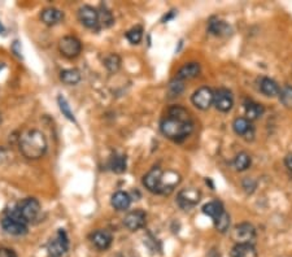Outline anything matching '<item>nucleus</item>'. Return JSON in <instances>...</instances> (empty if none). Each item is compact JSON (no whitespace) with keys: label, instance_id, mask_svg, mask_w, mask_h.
<instances>
[{"label":"nucleus","instance_id":"26","mask_svg":"<svg viewBox=\"0 0 292 257\" xmlns=\"http://www.w3.org/2000/svg\"><path fill=\"white\" fill-rule=\"evenodd\" d=\"M252 164V159L247 152H240L238 153L235 159H234V166L238 172H244L251 166Z\"/></svg>","mask_w":292,"mask_h":257},{"label":"nucleus","instance_id":"21","mask_svg":"<svg viewBox=\"0 0 292 257\" xmlns=\"http://www.w3.org/2000/svg\"><path fill=\"white\" fill-rule=\"evenodd\" d=\"M233 257H257V251L252 243H237L231 250Z\"/></svg>","mask_w":292,"mask_h":257},{"label":"nucleus","instance_id":"8","mask_svg":"<svg viewBox=\"0 0 292 257\" xmlns=\"http://www.w3.org/2000/svg\"><path fill=\"white\" fill-rule=\"evenodd\" d=\"M201 199V194L196 189H185L178 192L177 195V204L181 207L183 211H190L195 208L199 204Z\"/></svg>","mask_w":292,"mask_h":257},{"label":"nucleus","instance_id":"31","mask_svg":"<svg viewBox=\"0 0 292 257\" xmlns=\"http://www.w3.org/2000/svg\"><path fill=\"white\" fill-rule=\"evenodd\" d=\"M279 100L286 108L292 109V87L291 86H285L279 92Z\"/></svg>","mask_w":292,"mask_h":257},{"label":"nucleus","instance_id":"32","mask_svg":"<svg viewBox=\"0 0 292 257\" xmlns=\"http://www.w3.org/2000/svg\"><path fill=\"white\" fill-rule=\"evenodd\" d=\"M143 38V29L140 26H135L133 29H130L126 33V39L129 40L131 44H139L142 42Z\"/></svg>","mask_w":292,"mask_h":257},{"label":"nucleus","instance_id":"18","mask_svg":"<svg viewBox=\"0 0 292 257\" xmlns=\"http://www.w3.org/2000/svg\"><path fill=\"white\" fill-rule=\"evenodd\" d=\"M200 64L199 62H188L185 64L177 73V77L175 78L181 79V81L185 82L186 79H192L195 77H198L200 74Z\"/></svg>","mask_w":292,"mask_h":257},{"label":"nucleus","instance_id":"19","mask_svg":"<svg viewBox=\"0 0 292 257\" xmlns=\"http://www.w3.org/2000/svg\"><path fill=\"white\" fill-rule=\"evenodd\" d=\"M110 204L116 211H126L131 204V198L127 192L117 191L110 199Z\"/></svg>","mask_w":292,"mask_h":257},{"label":"nucleus","instance_id":"28","mask_svg":"<svg viewBox=\"0 0 292 257\" xmlns=\"http://www.w3.org/2000/svg\"><path fill=\"white\" fill-rule=\"evenodd\" d=\"M213 222L216 230H217L218 233H221V234H225V233H227L229 229H230V216H229V213H227L226 211H225L220 217L216 218Z\"/></svg>","mask_w":292,"mask_h":257},{"label":"nucleus","instance_id":"24","mask_svg":"<svg viewBox=\"0 0 292 257\" xmlns=\"http://www.w3.org/2000/svg\"><path fill=\"white\" fill-rule=\"evenodd\" d=\"M264 107L261 104H259V103H253V101H250L248 104L246 105V116H247V120L250 121H256L259 120L261 116L264 114Z\"/></svg>","mask_w":292,"mask_h":257},{"label":"nucleus","instance_id":"36","mask_svg":"<svg viewBox=\"0 0 292 257\" xmlns=\"http://www.w3.org/2000/svg\"><path fill=\"white\" fill-rule=\"evenodd\" d=\"M285 165L287 169L292 172V152L289 153V155L285 157Z\"/></svg>","mask_w":292,"mask_h":257},{"label":"nucleus","instance_id":"4","mask_svg":"<svg viewBox=\"0 0 292 257\" xmlns=\"http://www.w3.org/2000/svg\"><path fill=\"white\" fill-rule=\"evenodd\" d=\"M69 250L68 235L62 229L57 231L56 237L52 239L47 246V255L48 257H62Z\"/></svg>","mask_w":292,"mask_h":257},{"label":"nucleus","instance_id":"30","mask_svg":"<svg viewBox=\"0 0 292 257\" xmlns=\"http://www.w3.org/2000/svg\"><path fill=\"white\" fill-rule=\"evenodd\" d=\"M97 14H99V25L104 27H109L110 25H113V14L105 7H101L100 10H97Z\"/></svg>","mask_w":292,"mask_h":257},{"label":"nucleus","instance_id":"29","mask_svg":"<svg viewBox=\"0 0 292 257\" xmlns=\"http://www.w3.org/2000/svg\"><path fill=\"white\" fill-rule=\"evenodd\" d=\"M185 90V82L181 81L178 78H174L173 81H170L168 86V94L169 98H175V96H179V95L183 92Z\"/></svg>","mask_w":292,"mask_h":257},{"label":"nucleus","instance_id":"11","mask_svg":"<svg viewBox=\"0 0 292 257\" xmlns=\"http://www.w3.org/2000/svg\"><path fill=\"white\" fill-rule=\"evenodd\" d=\"M78 20L81 21L82 25H84L88 29H96L99 26L97 9H95L91 5H83V7L78 9Z\"/></svg>","mask_w":292,"mask_h":257},{"label":"nucleus","instance_id":"5","mask_svg":"<svg viewBox=\"0 0 292 257\" xmlns=\"http://www.w3.org/2000/svg\"><path fill=\"white\" fill-rule=\"evenodd\" d=\"M162 176L164 172L161 168L155 166L152 169L147 173L146 176L143 177V185L152 194H159V195H164V190H162Z\"/></svg>","mask_w":292,"mask_h":257},{"label":"nucleus","instance_id":"10","mask_svg":"<svg viewBox=\"0 0 292 257\" xmlns=\"http://www.w3.org/2000/svg\"><path fill=\"white\" fill-rule=\"evenodd\" d=\"M147 215L146 212L142 209H136V211L130 212L123 218V225L129 229L130 231H138L146 226Z\"/></svg>","mask_w":292,"mask_h":257},{"label":"nucleus","instance_id":"3","mask_svg":"<svg viewBox=\"0 0 292 257\" xmlns=\"http://www.w3.org/2000/svg\"><path fill=\"white\" fill-rule=\"evenodd\" d=\"M39 212H40V204L38 200L34 198H26L21 200L14 208L6 211V216L17 218L19 221L27 224L38 217Z\"/></svg>","mask_w":292,"mask_h":257},{"label":"nucleus","instance_id":"12","mask_svg":"<svg viewBox=\"0 0 292 257\" xmlns=\"http://www.w3.org/2000/svg\"><path fill=\"white\" fill-rule=\"evenodd\" d=\"M213 104L220 112H224V113L230 112L234 105L233 94L227 88H218L217 91L214 92Z\"/></svg>","mask_w":292,"mask_h":257},{"label":"nucleus","instance_id":"25","mask_svg":"<svg viewBox=\"0 0 292 257\" xmlns=\"http://www.w3.org/2000/svg\"><path fill=\"white\" fill-rule=\"evenodd\" d=\"M110 169L112 172L121 174L126 170V156L125 155H120V153H114L109 163Z\"/></svg>","mask_w":292,"mask_h":257},{"label":"nucleus","instance_id":"13","mask_svg":"<svg viewBox=\"0 0 292 257\" xmlns=\"http://www.w3.org/2000/svg\"><path fill=\"white\" fill-rule=\"evenodd\" d=\"M1 228L4 229L5 233L10 235H25L27 233V224L19 221L17 218L9 217V216H5V217L1 220Z\"/></svg>","mask_w":292,"mask_h":257},{"label":"nucleus","instance_id":"20","mask_svg":"<svg viewBox=\"0 0 292 257\" xmlns=\"http://www.w3.org/2000/svg\"><path fill=\"white\" fill-rule=\"evenodd\" d=\"M260 91L263 92L265 96L274 98V96L279 95L281 88H279L278 83H277L274 79L268 78V77H263V78L260 79Z\"/></svg>","mask_w":292,"mask_h":257},{"label":"nucleus","instance_id":"15","mask_svg":"<svg viewBox=\"0 0 292 257\" xmlns=\"http://www.w3.org/2000/svg\"><path fill=\"white\" fill-rule=\"evenodd\" d=\"M233 129L239 137H244L247 140L253 139V127L246 117H238L233 122Z\"/></svg>","mask_w":292,"mask_h":257},{"label":"nucleus","instance_id":"23","mask_svg":"<svg viewBox=\"0 0 292 257\" xmlns=\"http://www.w3.org/2000/svg\"><path fill=\"white\" fill-rule=\"evenodd\" d=\"M60 79L65 85H77L81 81V73L77 69H65L60 72Z\"/></svg>","mask_w":292,"mask_h":257},{"label":"nucleus","instance_id":"1","mask_svg":"<svg viewBox=\"0 0 292 257\" xmlns=\"http://www.w3.org/2000/svg\"><path fill=\"white\" fill-rule=\"evenodd\" d=\"M160 130L168 139L179 143L192 133L194 122L187 109L179 105H173L169 108L165 117L162 118Z\"/></svg>","mask_w":292,"mask_h":257},{"label":"nucleus","instance_id":"22","mask_svg":"<svg viewBox=\"0 0 292 257\" xmlns=\"http://www.w3.org/2000/svg\"><path fill=\"white\" fill-rule=\"evenodd\" d=\"M224 212H225L224 205H222L221 202H217V200L207 203V204L203 207V213H204L205 216H208V217H211L213 221L216 218L220 217Z\"/></svg>","mask_w":292,"mask_h":257},{"label":"nucleus","instance_id":"6","mask_svg":"<svg viewBox=\"0 0 292 257\" xmlns=\"http://www.w3.org/2000/svg\"><path fill=\"white\" fill-rule=\"evenodd\" d=\"M58 51L66 59H75L82 51L81 40L71 35L64 36L58 42Z\"/></svg>","mask_w":292,"mask_h":257},{"label":"nucleus","instance_id":"34","mask_svg":"<svg viewBox=\"0 0 292 257\" xmlns=\"http://www.w3.org/2000/svg\"><path fill=\"white\" fill-rule=\"evenodd\" d=\"M242 186H243L244 191H246L247 194H252V192L255 191V189H256L257 182L253 178H246L243 182H242Z\"/></svg>","mask_w":292,"mask_h":257},{"label":"nucleus","instance_id":"2","mask_svg":"<svg viewBox=\"0 0 292 257\" xmlns=\"http://www.w3.org/2000/svg\"><path fill=\"white\" fill-rule=\"evenodd\" d=\"M19 151L26 159L38 160L44 156L47 151V140L44 134L39 130H29L19 138Z\"/></svg>","mask_w":292,"mask_h":257},{"label":"nucleus","instance_id":"37","mask_svg":"<svg viewBox=\"0 0 292 257\" xmlns=\"http://www.w3.org/2000/svg\"><path fill=\"white\" fill-rule=\"evenodd\" d=\"M4 31H5V29H4V26H3V23L0 22V33L3 34V33H4Z\"/></svg>","mask_w":292,"mask_h":257},{"label":"nucleus","instance_id":"17","mask_svg":"<svg viewBox=\"0 0 292 257\" xmlns=\"http://www.w3.org/2000/svg\"><path fill=\"white\" fill-rule=\"evenodd\" d=\"M62 18H64V13L60 9H57V8H44L40 12V20H42L43 23L48 25V26H53V25L60 22Z\"/></svg>","mask_w":292,"mask_h":257},{"label":"nucleus","instance_id":"35","mask_svg":"<svg viewBox=\"0 0 292 257\" xmlns=\"http://www.w3.org/2000/svg\"><path fill=\"white\" fill-rule=\"evenodd\" d=\"M0 257H17L16 252L10 248L1 247L0 248Z\"/></svg>","mask_w":292,"mask_h":257},{"label":"nucleus","instance_id":"27","mask_svg":"<svg viewBox=\"0 0 292 257\" xmlns=\"http://www.w3.org/2000/svg\"><path fill=\"white\" fill-rule=\"evenodd\" d=\"M104 66L110 73L118 72V69L121 68V57L117 53H109L104 59Z\"/></svg>","mask_w":292,"mask_h":257},{"label":"nucleus","instance_id":"38","mask_svg":"<svg viewBox=\"0 0 292 257\" xmlns=\"http://www.w3.org/2000/svg\"><path fill=\"white\" fill-rule=\"evenodd\" d=\"M1 121H3V118H1V113H0V124H1Z\"/></svg>","mask_w":292,"mask_h":257},{"label":"nucleus","instance_id":"7","mask_svg":"<svg viewBox=\"0 0 292 257\" xmlns=\"http://www.w3.org/2000/svg\"><path fill=\"white\" fill-rule=\"evenodd\" d=\"M256 237V229L250 222H242L231 230V239L235 243H251Z\"/></svg>","mask_w":292,"mask_h":257},{"label":"nucleus","instance_id":"33","mask_svg":"<svg viewBox=\"0 0 292 257\" xmlns=\"http://www.w3.org/2000/svg\"><path fill=\"white\" fill-rule=\"evenodd\" d=\"M57 101H58V108H60V111H61V113L64 114L65 117L68 118L69 121H71V122H75L74 113L71 112L70 105L68 104V101L65 100V98H62V96H58Z\"/></svg>","mask_w":292,"mask_h":257},{"label":"nucleus","instance_id":"9","mask_svg":"<svg viewBox=\"0 0 292 257\" xmlns=\"http://www.w3.org/2000/svg\"><path fill=\"white\" fill-rule=\"evenodd\" d=\"M191 100L192 104L198 108V109H200V111H208L211 108V105L213 104L214 91L212 88L207 87V86L200 87L194 92Z\"/></svg>","mask_w":292,"mask_h":257},{"label":"nucleus","instance_id":"14","mask_svg":"<svg viewBox=\"0 0 292 257\" xmlns=\"http://www.w3.org/2000/svg\"><path fill=\"white\" fill-rule=\"evenodd\" d=\"M113 241V237L108 230H96L91 235V242L97 250L105 251L110 247Z\"/></svg>","mask_w":292,"mask_h":257},{"label":"nucleus","instance_id":"16","mask_svg":"<svg viewBox=\"0 0 292 257\" xmlns=\"http://www.w3.org/2000/svg\"><path fill=\"white\" fill-rule=\"evenodd\" d=\"M208 30L209 33H212L216 36H229L233 33V29L227 22L222 20H218V18H212L208 23Z\"/></svg>","mask_w":292,"mask_h":257}]
</instances>
